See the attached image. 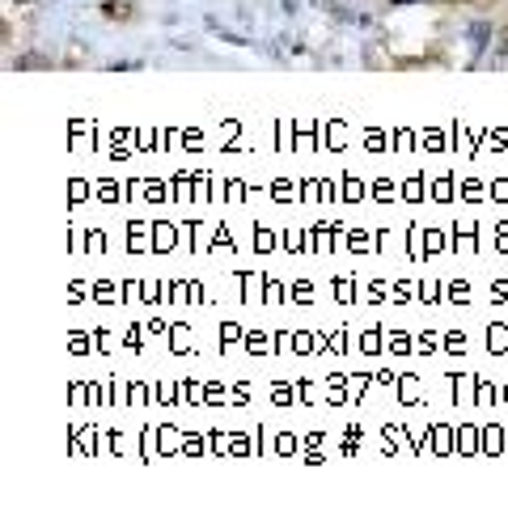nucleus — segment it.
Wrapping results in <instances>:
<instances>
[{
  "instance_id": "1",
  "label": "nucleus",
  "mask_w": 508,
  "mask_h": 512,
  "mask_svg": "<svg viewBox=\"0 0 508 512\" xmlns=\"http://www.w3.org/2000/svg\"><path fill=\"white\" fill-rule=\"evenodd\" d=\"M466 39H470V51H487V43H492V26H487V22H470Z\"/></svg>"
},
{
  "instance_id": "2",
  "label": "nucleus",
  "mask_w": 508,
  "mask_h": 512,
  "mask_svg": "<svg viewBox=\"0 0 508 512\" xmlns=\"http://www.w3.org/2000/svg\"><path fill=\"white\" fill-rule=\"evenodd\" d=\"M394 5H415V0H394Z\"/></svg>"
},
{
  "instance_id": "3",
  "label": "nucleus",
  "mask_w": 508,
  "mask_h": 512,
  "mask_svg": "<svg viewBox=\"0 0 508 512\" xmlns=\"http://www.w3.org/2000/svg\"><path fill=\"white\" fill-rule=\"evenodd\" d=\"M500 60H504V64H508V43H504V56H500Z\"/></svg>"
}]
</instances>
